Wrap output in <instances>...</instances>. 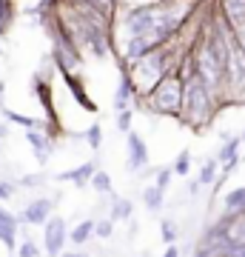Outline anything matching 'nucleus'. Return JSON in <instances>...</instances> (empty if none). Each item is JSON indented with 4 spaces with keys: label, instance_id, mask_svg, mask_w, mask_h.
Instances as JSON below:
<instances>
[{
    "label": "nucleus",
    "instance_id": "obj_1",
    "mask_svg": "<svg viewBox=\"0 0 245 257\" xmlns=\"http://www.w3.org/2000/svg\"><path fill=\"white\" fill-rule=\"evenodd\" d=\"M180 69H182V80H185V100H182V117L180 120L188 123L194 132H200V128H205L214 120V114H217L222 100L217 97V92L211 89L208 83L200 77V72L194 69V63H191V46L182 55Z\"/></svg>",
    "mask_w": 245,
    "mask_h": 257
},
{
    "label": "nucleus",
    "instance_id": "obj_2",
    "mask_svg": "<svg viewBox=\"0 0 245 257\" xmlns=\"http://www.w3.org/2000/svg\"><path fill=\"white\" fill-rule=\"evenodd\" d=\"M182 100H185V80H182V69L177 66L145 94L140 106L160 117H182Z\"/></svg>",
    "mask_w": 245,
    "mask_h": 257
},
{
    "label": "nucleus",
    "instance_id": "obj_3",
    "mask_svg": "<svg viewBox=\"0 0 245 257\" xmlns=\"http://www.w3.org/2000/svg\"><path fill=\"white\" fill-rule=\"evenodd\" d=\"M66 237H69V231H66V220L60 214H52L43 226V254L46 257H60L66 251Z\"/></svg>",
    "mask_w": 245,
    "mask_h": 257
},
{
    "label": "nucleus",
    "instance_id": "obj_4",
    "mask_svg": "<svg viewBox=\"0 0 245 257\" xmlns=\"http://www.w3.org/2000/svg\"><path fill=\"white\" fill-rule=\"evenodd\" d=\"M23 138H26V143L32 146L37 163L40 166L49 163V157H52V152H55V132H46V128H26Z\"/></svg>",
    "mask_w": 245,
    "mask_h": 257
},
{
    "label": "nucleus",
    "instance_id": "obj_5",
    "mask_svg": "<svg viewBox=\"0 0 245 257\" xmlns=\"http://www.w3.org/2000/svg\"><path fill=\"white\" fill-rule=\"evenodd\" d=\"M126 149H128L126 169H128V172H134V175H140L145 166H148V146H145V140L137 135L134 128L126 135Z\"/></svg>",
    "mask_w": 245,
    "mask_h": 257
},
{
    "label": "nucleus",
    "instance_id": "obj_6",
    "mask_svg": "<svg viewBox=\"0 0 245 257\" xmlns=\"http://www.w3.org/2000/svg\"><path fill=\"white\" fill-rule=\"evenodd\" d=\"M55 214V200L52 197H37L26 206V209L20 211V223H26V226H46V220Z\"/></svg>",
    "mask_w": 245,
    "mask_h": 257
},
{
    "label": "nucleus",
    "instance_id": "obj_7",
    "mask_svg": "<svg viewBox=\"0 0 245 257\" xmlns=\"http://www.w3.org/2000/svg\"><path fill=\"white\" fill-rule=\"evenodd\" d=\"M60 77H63L66 89L72 92V97L77 103H80L86 111H97V106H94V100L89 97V92H86V80H83V72H57Z\"/></svg>",
    "mask_w": 245,
    "mask_h": 257
},
{
    "label": "nucleus",
    "instance_id": "obj_8",
    "mask_svg": "<svg viewBox=\"0 0 245 257\" xmlns=\"http://www.w3.org/2000/svg\"><path fill=\"white\" fill-rule=\"evenodd\" d=\"M214 6L222 15V20L231 26V32L245 29V0H214Z\"/></svg>",
    "mask_w": 245,
    "mask_h": 257
},
{
    "label": "nucleus",
    "instance_id": "obj_9",
    "mask_svg": "<svg viewBox=\"0 0 245 257\" xmlns=\"http://www.w3.org/2000/svg\"><path fill=\"white\" fill-rule=\"evenodd\" d=\"M239 146H242V138H231V135L225 138V143H222V149H219V155H217L222 175H231L239 166Z\"/></svg>",
    "mask_w": 245,
    "mask_h": 257
},
{
    "label": "nucleus",
    "instance_id": "obj_10",
    "mask_svg": "<svg viewBox=\"0 0 245 257\" xmlns=\"http://www.w3.org/2000/svg\"><path fill=\"white\" fill-rule=\"evenodd\" d=\"M18 214H12L9 209L0 206V243L9 251H18Z\"/></svg>",
    "mask_w": 245,
    "mask_h": 257
},
{
    "label": "nucleus",
    "instance_id": "obj_11",
    "mask_svg": "<svg viewBox=\"0 0 245 257\" xmlns=\"http://www.w3.org/2000/svg\"><path fill=\"white\" fill-rule=\"evenodd\" d=\"M94 172H97V160H86V163H80L77 169L60 172V175H57V180H66V183H74L77 189H86V186L91 183Z\"/></svg>",
    "mask_w": 245,
    "mask_h": 257
},
{
    "label": "nucleus",
    "instance_id": "obj_12",
    "mask_svg": "<svg viewBox=\"0 0 245 257\" xmlns=\"http://www.w3.org/2000/svg\"><path fill=\"white\" fill-rule=\"evenodd\" d=\"M222 209H225L228 217H239V214H245V186H239V189H231V192L225 194Z\"/></svg>",
    "mask_w": 245,
    "mask_h": 257
},
{
    "label": "nucleus",
    "instance_id": "obj_13",
    "mask_svg": "<svg viewBox=\"0 0 245 257\" xmlns=\"http://www.w3.org/2000/svg\"><path fill=\"white\" fill-rule=\"evenodd\" d=\"M18 20V0H0V35L6 37Z\"/></svg>",
    "mask_w": 245,
    "mask_h": 257
},
{
    "label": "nucleus",
    "instance_id": "obj_14",
    "mask_svg": "<svg viewBox=\"0 0 245 257\" xmlns=\"http://www.w3.org/2000/svg\"><path fill=\"white\" fill-rule=\"evenodd\" d=\"M91 237H94V220H80L69 231V240H72L74 246H86Z\"/></svg>",
    "mask_w": 245,
    "mask_h": 257
},
{
    "label": "nucleus",
    "instance_id": "obj_15",
    "mask_svg": "<svg viewBox=\"0 0 245 257\" xmlns=\"http://www.w3.org/2000/svg\"><path fill=\"white\" fill-rule=\"evenodd\" d=\"M111 220H131V214H134V203L126 200V197H117V194H111Z\"/></svg>",
    "mask_w": 245,
    "mask_h": 257
},
{
    "label": "nucleus",
    "instance_id": "obj_16",
    "mask_svg": "<svg viewBox=\"0 0 245 257\" xmlns=\"http://www.w3.org/2000/svg\"><path fill=\"white\" fill-rule=\"evenodd\" d=\"M163 197H165V192H163V189H157L154 183L143 189V206L148 211H160V209H163Z\"/></svg>",
    "mask_w": 245,
    "mask_h": 257
},
{
    "label": "nucleus",
    "instance_id": "obj_17",
    "mask_svg": "<svg viewBox=\"0 0 245 257\" xmlns=\"http://www.w3.org/2000/svg\"><path fill=\"white\" fill-rule=\"evenodd\" d=\"M91 189L97 194H114V186H111V175L109 172H103V169H97L94 172V177H91Z\"/></svg>",
    "mask_w": 245,
    "mask_h": 257
},
{
    "label": "nucleus",
    "instance_id": "obj_18",
    "mask_svg": "<svg viewBox=\"0 0 245 257\" xmlns=\"http://www.w3.org/2000/svg\"><path fill=\"white\" fill-rule=\"evenodd\" d=\"M217 175H219V160L214 157V160H205L202 163V169H200V186H211L214 180H217Z\"/></svg>",
    "mask_w": 245,
    "mask_h": 257
},
{
    "label": "nucleus",
    "instance_id": "obj_19",
    "mask_svg": "<svg viewBox=\"0 0 245 257\" xmlns=\"http://www.w3.org/2000/svg\"><path fill=\"white\" fill-rule=\"evenodd\" d=\"M83 140L89 143L91 152H97V149L103 146V126H100V123H91V126L83 132Z\"/></svg>",
    "mask_w": 245,
    "mask_h": 257
},
{
    "label": "nucleus",
    "instance_id": "obj_20",
    "mask_svg": "<svg viewBox=\"0 0 245 257\" xmlns=\"http://www.w3.org/2000/svg\"><path fill=\"white\" fill-rule=\"evenodd\" d=\"M174 175H180V177H185L188 175V169H191V152L188 149H182L180 155H177V160H174Z\"/></svg>",
    "mask_w": 245,
    "mask_h": 257
},
{
    "label": "nucleus",
    "instance_id": "obj_21",
    "mask_svg": "<svg viewBox=\"0 0 245 257\" xmlns=\"http://www.w3.org/2000/svg\"><path fill=\"white\" fill-rule=\"evenodd\" d=\"M111 234H114V220H111V217H103V220L94 223V237L109 240Z\"/></svg>",
    "mask_w": 245,
    "mask_h": 257
},
{
    "label": "nucleus",
    "instance_id": "obj_22",
    "mask_svg": "<svg viewBox=\"0 0 245 257\" xmlns=\"http://www.w3.org/2000/svg\"><path fill=\"white\" fill-rule=\"evenodd\" d=\"M131 123H134V109H123V111H117V128L120 132H131Z\"/></svg>",
    "mask_w": 245,
    "mask_h": 257
},
{
    "label": "nucleus",
    "instance_id": "obj_23",
    "mask_svg": "<svg viewBox=\"0 0 245 257\" xmlns=\"http://www.w3.org/2000/svg\"><path fill=\"white\" fill-rule=\"evenodd\" d=\"M18 257H43V251H40V248H37V243L35 240H23V243H20V248H18Z\"/></svg>",
    "mask_w": 245,
    "mask_h": 257
},
{
    "label": "nucleus",
    "instance_id": "obj_24",
    "mask_svg": "<svg viewBox=\"0 0 245 257\" xmlns=\"http://www.w3.org/2000/svg\"><path fill=\"white\" fill-rule=\"evenodd\" d=\"M171 177H174V169H157V177H154V186L157 189H168L171 186Z\"/></svg>",
    "mask_w": 245,
    "mask_h": 257
},
{
    "label": "nucleus",
    "instance_id": "obj_25",
    "mask_svg": "<svg viewBox=\"0 0 245 257\" xmlns=\"http://www.w3.org/2000/svg\"><path fill=\"white\" fill-rule=\"evenodd\" d=\"M160 229H163L160 234H163L165 243H177V234H180V231H177V223H174V220H163Z\"/></svg>",
    "mask_w": 245,
    "mask_h": 257
},
{
    "label": "nucleus",
    "instance_id": "obj_26",
    "mask_svg": "<svg viewBox=\"0 0 245 257\" xmlns=\"http://www.w3.org/2000/svg\"><path fill=\"white\" fill-rule=\"evenodd\" d=\"M43 180H46L43 175H23V177L18 180V186H20V189H37Z\"/></svg>",
    "mask_w": 245,
    "mask_h": 257
},
{
    "label": "nucleus",
    "instance_id": "obj_27",
    "mask_svg": "<svg viewBox=\"0 0 245 257\" xmlns=\"http://www.w3.org/2000/svg\"><path fill=\"white\" fill-rule=\"evenodd\" d=\"M15 197V186L9 180H0V200H12Z\"/></svg>",
    "mask_w": 245,
    "mask_h": 257
},
{
    "label": "nucleus",
    "instance_id": "obj_28",
    "mask_svg": "<svg viewBox=\"0 0 245 257\" xmlns=\"http://www.w3.org/2000/svg\"><path fill=\"white\" fill-rule=\"evenodd\" d=\"M163 257H180V248L174 246V243H168V248L163 251Z\"/></svg>",
    "mask_w": 245,
    "mask_h": 257
},
{
    "label": "nucleus",
    "instance_id": "obj_29",
    "mask_svg": "<svg viewBox=\"0 0 245 257\" xmlns=\"http://www.w3.org/2000/svg\"><path fill=\"white\" fill-rule=\"evenodd\" d=\"M6 109V83L0 80V111Z\"/></svg>",
    "mask_w": 245,
    "mask_h": 257
},
{
    "label": "nucleus",
    "instance_id": "obj_30",
    "mask_svg": "<svg viewBox=\"0 0 245 257\" xmlns=\"http://www.w3.org/2000/svg\"><path fill=\"white\" fill-rule=\"evenodd\" d=\"M60 257H91L89 251H63Z\"/></svg>",
    "mask_w": 245,
    "mask_h": 257
},
{
    "label": "nucleus",
    "instance_id": "obj_31",
    "mask_svg": "<svg viewBox=\"0 0 245 257\" xmlns=\"http://www.w3.org/2000/svg\"><path fill=\"white\" fill-rule=\"evenodd\" d=\"M3 138H9V126H3V123H0V143H3Z\"/></svg>",
    "mask_w": 245,
    "mask_h": 257
},
{
    "label": "nucleus",
    "instance_id": "obj_32",
    "mask_svg": "<svg viewBox=\"0 0 245 257\" xmlns=\"http://www.w3.org/2000/svg\"><path fill=\"white\" fill-rule=\"evenodd\" d=\"M191 3H194V6H211L214 0H191Z\"/></svg>",
    "mask_w": 245,
    "mask_h": 257
},
{
    "label": "nucleus",
    "instance_id": "obj_33",
    "mask_svg": "<svg viewBox=\"0 0 245 257\" xmlns=\"http://www.w3.org/2000/svg\"><path fill=\"white\" fill-rule=\"evenodd\" d=\"M0 57H3V35H0Z\"/></svg>",
    "mask_w": 245,
    "mask_h": 257
},
{
    "label": "nucleus",
    "instance_id": "obj_34",
    "mask_svg": "<svg viewBox=\"0 0 245 257\" xmlns=\"http://www.w3.org/2000/svg\"><path fill=\"white\" fill-rule=\"evenodd\" d=\"M242 143H245V132H242Z\"/></svg>",
    "mask_w": 245,
    "mask_h": 257
}]
</instances>
